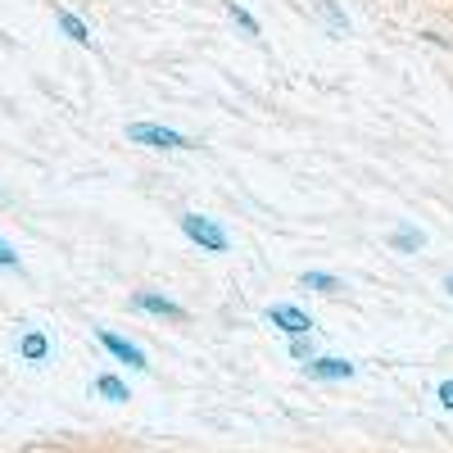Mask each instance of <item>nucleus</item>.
Instances as JSON below:
<instances>
[{
	"instance_id": "nucleus-1",
	"label": "nucleus",
	"mask_w": 453,
	"mask_h": 453,
	"mask_svg": "<svg viewBox=\"0 0 453 453\" xmlns=\"http://www.w3.org/2000/svg\"><path fill=\"white\" fill-rule=\"evenodd\" d=\"M127 141L132 145H145V150H164V155H177V150H196L200 141L186 136L168 123H127Z\"/></svg>"
},
{
	"instance_id": "nucleus-2",
	"label": "nucleus",
	"mask_w": 453,
	"mask_h": 453,
	"mask_svg": "<svg viewBox=\"0 0 453 453\" xmlns=\"http://www.w3.org/2000/svg\"><path fill=\"white\" fill-rule=\"evenodd\" d=\"M177 226H181V236L191 245H200L204 254H226V250H232V236H226L222 226L213 218H204V213H181Z\"/></svg>"
},
{
	"instance_id": "nucleus-3",
	"label": "nucleus",
	"mask_w": 453,
	"mask_h": 453,
	"mask_svg": "<svg viewBox=\"0 0 453 453\" xmlns=\"http://www.w3.org/2000/svg\"><path fill=\"white\" fill-rule=\"evenodd\" d=\"M299 367H304V376H309V381H318V386L354 381V376H358V363L354 358H335V354H313L309 363H299Z\"/></svg>"
},
{
	"instance_id": "nucleus-4",
	"label": "nucleus",
	"mask_w": 453,
	"mask_h": 453,
	"mask_svg": "<svg viewBox=\"0 0 453 453\" xmlns=\"http://www.w3.org/2000/svg\"><path fill=\"white\" fill-rule=\"evenodd\" d=\"M96 345H100V349H104L113 363H123V367H132V372H145V367H150L145 349H141V345H132L127 335L109 331V326H96Z\"/></svg>"
},
{
	"instance_id": "nucleus-5",
	"label": "nucleus",
	"mask_w": 453,
	"mask_h": 453,
	"mask_svg": "<svg viewBox=\"0 0 453 453\" xmlns=\"http://www.w3.org/2000/svg\"><path fill=\"white\" fill-rule=\"evenodd\" d=\"M268 326H277L286 340H290V335H309V331H313V313L299 309V304H290V299H281V304L268 309Z\"/></svg>"
},
{
	"instance_id": "nucleus-6",
	"label": "nucleus",
	"mask_w": 453,
	"mask_h": 453,
	"mask_svg": "<svg viewBox=\"0 0 453 453\" xmlns=\"http://www.w3.org/2000/svg\"><path fill=\"white\" fill-rule=\"evenodd\" d=\"M132 313H145V318H164V322H177V318H186V309L177 304V299H168L164 290H136L132 299Z\"/></svg>"
},
{
	"instance_id": "nucleus-7",
	"label": "nucleus",
	"mask_w": 453,
	"mask_h": 453,
	"mask_svg": "<svg viewBox=\"0 0 453 453\" xmlns=\"http://www.w3.org/2000/svg\"><path fill=\"white\" fill-rule=\"evenodd\" d=\"M14 349H19V358L32 363V367H46V363L55 358V345H50V335H46L42 326H23L19 340H14Z\"/></svg>"
},
{
	"instance_id": "nucleus-8",
	"label": "nucleus",
	"mask_w": 453,
	"mask_h": 453,
	"mask_svg": "<svg viewBox=\"0 0 453 453\" xmlns=\"http://www.w3.org/2000/svg\"><path fill=\"white\" fill-rule=\"evenodd\" d=\"M91 390H96L100 399H109V403H127V399H132V386L123 381L119 372H100L96 381H91Z\"/></svg>"
},
{
	"instance_id": "nucleus-9",
	"label": "nucleus",
	"mask_w": 453,
	"mask_h": 453,
	"mask_svg": "<svg viewBox=\"0 0 453 453\" xmlns=\"http://www.w3.org/2000/svg\"><path fill=\"white\" fill-rule=\"evenodd\" d=\"M55 23H59V32L68 36L73 46H87V50L96 46V36H91V27H87V23H82L78 14H73V10H59V14H55Z\"/></svg>"
},
{
	"instance_id": "nucleus-10",
	"label": "nucleus",
	"mask_w": 453,
	"mask_h": 453,
	"mask_svg": "<svg viewBox=\"0 0 453 453\" xmlns=\"http://www.w3.org/2000/svg\"><path fill=\"white\" fill-rule=\"evenodd\" d=\"M390 250L395 254H422L426 250V232H422V226H395V232H390Z\"/></svg>"
},
{
	"instance_id": "nucleus-11",
	"label": "nucleus",
	"mask_w": 453,
	"mask_h": 453,
	"mask_svg": "<svg viewBox=\"0 0 453 453\" xmlns=\"http://www.w3.org/2000/svg\"><path fill=\"white\" fill-rule=\"evenodd\" d=\"M299 286L313 290V295H335V290H345V277L322 273V268H309V273H299Z\"/></svg>"
},
{
	"instance_id": "nucleus-12",
	"label": "nucleus",
	"mask_w": 453,
	"mask_h": 453,
	"mask_svg": "<svg viewBox=\"0 0 453 453\" xmlns=\"http://www.w3.org/2000/svg\"><path fill=\"white\" fill-rule=\"evenodd\" d=\"M318 19L326 23V32H335V36H349V14L335 5V0H318Z\"/></svg>"
},
{
	"instance_id": "nucleus-13",
	"label": "nucleus",
	"mask_w": 453,
	"mask_h": 453,
	"mask_svg": "<svg viewBox=\"0 0 453 453\" xmlns=\"http://www.w3.org/2000/svg\"><path fill=\"white\" fill-rule=\"evenodd\" d=\"M226 19H232L245 36H258V19H254L245 5H241V0H226Z\"/></svg>"
},
{
	"instance_id": "nucleus-14",
	"label": "nucleus",
	"mask_w": 453,
	"mask_h": 453,
	"mask_svg": "<svg viewBox=\"0 0 453 453\" xmlns=\"http://www.w3.org/2000/svg\"><path fill=\"white\" fill-rule=\"evenodd\" d=\"M286 354H290L295 363H309V358L318 354V345H313V331H309V335H290V340H286Z\"/></svg>"
},
{
	"instance_id": "nucleus-15",
	"label": "nucleus",
	"mask_w": 453,
	"mask_h": 453,
	"mask_svg": "<svg viewBox=\"0 0 453 453\" xmlns=\"http://www.w3.org/2000/svg\"><path fill=\"white\" fill-rule=\"evenodd\" d=\"M0 268H5V273H23V258H19V250L5 236H0Z\"/></svg>"
},
{
	"instance_id": "nucleus-16",
	"label": "nucleus",
	"mask_w": 453,
	"mask_h": 453,
	"mask_svg": "<svg viewBox=\"0 0 453 453\" xmlns=\"http://www.w3.org/2000/svg\"><path fill=\"white\" fill-rule=\"evenodd\" d=\"M435 399H440L444 412H453V376H444V381L435 386Z\"/></svg>"
},
{
	"instance_id": "nucleus-17",
	"label": "nucleus",
	"mask_w": 453,
	"mask_h": 453,
	"mask_svg": "<svg viewBox=\"0 0 453 453\" xmlns=\"http://www.w3.org/2000/svg\"><path fill=\"white\" fill-rule=\"evenodd\" d=\"M444 295H449V299H453V273H449V277H444Z\"/></svg>"
}]
</instances>
